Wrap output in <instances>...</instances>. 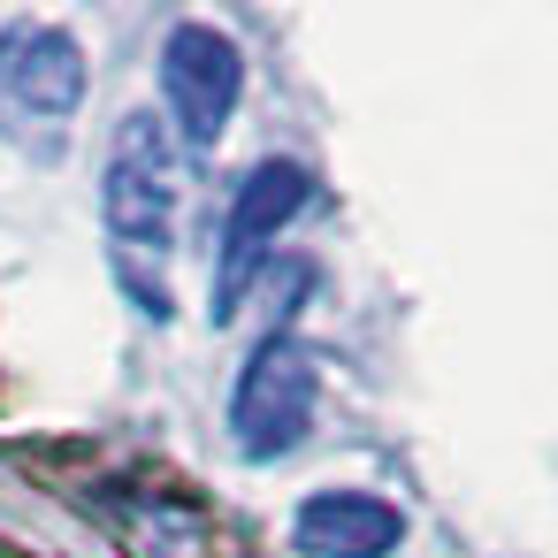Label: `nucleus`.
<instances>
[{
  "label": "nucleus",
  "mask_w": 558,
  "mask_h": 558,
  "mask_svg": "<svg viewBox=\"0 0 558 558\" xmlns=\"http://www.w3.org/2000/svg\"><path fill=\"white\" fill-rule=\"evenodd\" d=\"M314 199V177L299 169V161H260V169H245V184H238V199H230V222H222V253H215V322H230L238 306H245V291L260 283V260H268V245H276V230L299 215Z\"/></svg>",
  "instance_id": "obj_5"
},
{
  "label": "nucleus",
  "mask_w": 558,
  "mask_h": 558,
  "mask_svg": "<svg viewBox=\"0 0 558 558\" xmlns=\"http://www.w3.org/2000/svg\"><path fill=\"white\" fill-rule=\"evenodd\" d=\"M245 93V54L230 32L215 24H177L161 39V100H169V131L184 154H215L230 116Z\"/></svg>",
  "instance_id": "obj_4"
},
{
  "label": "nucleus",
  "mask_w": 558,
  "mask_h": 558,
  "mask_svg": "<svg viewBox=\"0 0 558 558\" xmlns=\"http://www.w3.org/2000/svg\"><path fill=\"white\" fill-rule=\"evenodd\" d=\"M291 535L306 558H390L405 543V512L375 489H314L291 512Z\"/></svg>",
  "instance_id": "obj_6"
},
{
  "label": "nucleus",
  "mask_w": 558,
  "mask_h": 558,
  "mask_svg": "<svg viewBox=\"0 0 558 558\" xmlns=\"http://www.w3.org/2000/svg\"><path fill=\"white\" fill-rule=\"evenodd\" d=\"M100 215L116 245V276L131 306L154 322L177 306L169 291V253H177V215H184V146L154 108H131L108 138V177H100Z\"/></svg>",
  "instance_id": "obj_1"
},
{
  "label": "nucleus",
  "mask_w": 558,
  "mask_h": 558,
  "mask_svg": "<svg viewBox=\"0 0 558 558\" xmlns=\"http://www.w3.org/2000/svg\"><path fill=\"white\" fill-rule=\"evenodd\" d=\"M306 428H314V352L291 329H276L245 352V367L230 383V444H238V459L276 466L306 444Z\"/></svg>",
  "instance_id": "obj_3"
},
{
  "label": "nucleus",
  "mask_w": 558,
  "mask_h": 558,
  "mask_svg": "<svg viewBox=\"0 0 558 558\" xmlns=\"http://www.w3.org/2000/svg\"><path fill=\"white\" fill-rule=\"evenodd\" d=\"M93 93V62L62 24H9L0 32V138L54 154Z\"/></svg>",
  "instance_id": "obj_2"
}]
</instances>
